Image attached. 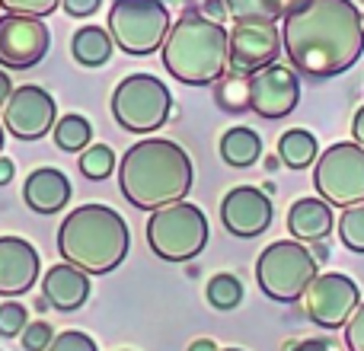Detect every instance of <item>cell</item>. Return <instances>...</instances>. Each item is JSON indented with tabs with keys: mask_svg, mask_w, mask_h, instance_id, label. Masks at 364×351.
Returning a JSON list of instances; mask_svg holds the SVG:
<instances>
[{
	"mask_svg": "<svg viewBox=\"0 0 364 351\" xmlns=\"http://www.w3.org/2000/svg\"><path fill=\"white\" fill-rule=\"evenodd\" d=\"M188 351H220V348L214 345L211 339H195L192 345H188Z\"/></svg>",
	"mask_w": 364,
	"mask_h": 351,
	"instance_id": "cell-40",
	"label": "cell"
},
{
	"mask_svg": "<svg viewBox=\"0 0 364 351\" xmlns=\"http://www.w3.org/2000/svg\"><path fill=\"white\" fill-rule=\"evenodd\" d=\"M336 227L333 205L326 198H297L288 211V233L301 243L326 239Z\"/></svg>",
	"mask_w": 364,
	"mask_h": 351,
	"instance_id": "cell-19",
	"label": "cell"
},
{
	"mask_svg": "<svg viewBox=\"0 0 364 351\" xmlns=\"http://www.w3.org/2000/svg\"><path fill=\"white\" fill-rule=\"evenodd\" d=\"M211 227L198 205L192 201H173L147 217V246L164 262H188L198 259L208 246Z\"/></svg>",
	"mask_w": 364,
	"mask_h": 351,
	"instance_id": "cell-5",
	"label": "cell"
},
{
	"mask_svg": "<svg viewBox=\"0 0 364 351\" xmlns=\"http://www.w3.org/2000/svg\"><path fill=\"white\" fill-rule=\"evenodd\" d=\"M115 170V153L109 144H90L87 151H80V173L87 179H106Z\"/></svg>",
	"mask_w": 364,
	"mask_h": 351,
	"instance_id": "cell-28",
	"label": "cell"
},
{
	"mask_svg": "<svg viewBox=\"0 0 364 351\" xmlns=\"http://www.w3.org/2000/svg\"><path fill=\"white\" fill-rule=\"evenodd\" d=\"M284 351H339L333 339H304V342H288Z\"/></svg>",
	"mask_w": 364,
	"mask_h": 351,
	"instance_id": "cell-35",
	"label": "cell"
},
{
	"mask_svg": "<svg viewBox=\"0 0 364 351\" xmlns=\"http://www.w3.org/2000/svg\"><path fill=\"white\" fill-rule=\"evenodd\" d=\"M23 201L36 214H58L70 201V182L68 176L55 166H38L26 176L23 182Z\"/></svg>",
	"mask_w": 364,
	"mask_h": 351,
	"instance_id": "cell-18",
	"label": "cell"
},
{
	"mask_svg": "<svg viewBox=\"0 0 364 351\" xmlns=\"http://www.w3.org/2000/svg\"><path fill=\"white\" fill-rule=\"evenodd\" d=\"M352 138H355V144L364 147V106L355 112V119H352Z\"/></svg>",
	"mask_w": 364,
	"mask_h": 351,
	"instance_id": "cell-37",
	"label": "cell"
},
{
	"mask_svg": "<svg viewBox=\"0 0 364 351\" xmlns=\"http://www.w3.org/2000/svg\"><path fill=\"white\" fill-rule=\"evenodd\" d=\"M358 4H364V0H358Z\"/></svg>",
	"mask_w": 364,
	"mask_h": 351,
	"instance_id": "cell-44",
	"label": "cell"
},
{
	"mask_svg": "<svg viewBox=\"0 0 364 351\" xmlns=\"http://www.w3.org/2000/svg\"><path fill=\"white\" fill-rule=\"evenodd\" d=\"M10 93H13V80H10V74H6V68H0V109L6 106Z\"/></svg>",
	"mask_w": 364,
	"mask_h": 351,
	"instance_id": "cell-38",
	"label": "cell"
},
{
	"mask_svg": "<svg viewBox=\"0 0 364 351\" xmlns=\"http://www.w3.org/2000/svg\"><path fill=\"white\" fill-rule=\"evenodd\" d=\"M48 351H100V348H96V342L90 339L87 333H80V329H68V333L55 335V342L48 345Z\"/></svg>",
	"mask_w": 364,
	"mask_h": 351,
	"instance_id": "cell-32",
	"label": "cell"
},
{
	"mask_svg": "<svg viewBox=\"0 0 364 351\" xmlns=\"http://www.w3.org/2000/svg\"><path fill=\"white\" fill-rule=\"evenodd\" d=\"M4 13H23V16H48L61 6V0H0Z\"/></svg>",
	"mask_w": 364,
	"mask_h": 351,
	"instance_id": "cell-31",
	"label": "cell"
},
{
	"mask_svg": "<svg viewBox=\"0 0 364 351\" xmlns=\"http://www.w3.org/2000/svg\"><path fill=\"white\" fill-rule=\"evenodd\" d=\"M173 112V96L154 74H128L112 90V119L125 131L151 134L166 125Z\"/></svg>",
	"mask_w": 364,
	"mask_h": 351,
	"instance_id": "cell-8",
	"label": "cell"
},
{
	"mask_svg": "<svg viewBox=\"0 0 364 351\" xmlns=\"http://www.w3.org/2000/svg\"><path fill=\"white\" fill-rule=\"evenodd\" d=\"M132 233L115 207L90 201L61 220L58 252L64 262L83 269L87 275H109L128 259Z\"/></svg>",
	"mask_w": 364,
	"mask_h": 351,
	"instance_id": "cell-3",
	"label": "cell"
},
{
	"mask_svg": "<svg viewBox=\"0 0 364 351\" xmlns=\"http://www.w3.org/2000/svg\"><path fill=\"white\" fill-rule=\"evenodd\" d=\"M316 265L320 262L314 259L310 246L301 243V239H278V243H269L256 259L259 291L278 303H294L304 297L307 284L320 275Z\"/></svg>",
	"mask_w": 364,
	"mask_h": 351,
	"instance_id": "cell-6",
	"label": "cell"
},
{
	"mask_svg": "<svg viewBox=\"0 0 364 351\" xmlns=\"http://www.w3.org/2000/svg\"><path fill=\"white\" fill-rule=\"evenodd\" d=\"M19 342H23L26 351H48V345L55 342V329H51L45 320H36V323H29V326L23 329Z\"/></svg>",
	"mask_w": 364,
	"mask_h": 351,
	"instance_id": "cell-30",
	"label": "cell"
},
{
	"mask_svg": "<svg viewBox=\"0 0 364 351\" xmlns=\"http://www.w3.org/2000/svg\"><path fill=\"white\" fill-rule=\"evenodd\" d=\"M58 102L45 87L26 83V87H13L10 99L4 106V128L19 141H38L55 128Z\"/></svg>",
	"mask_w": 364,
	"mask_h": 351,
	"instance_id": "cell-12",
	"label": "cell"
},
{
	"mask_svg": "<svg viewBox=\"0 0 364 351\" xmlns=\"http://www.w3.org/2000/svg\"><path fill=\"white\" fill-rule=\"evenodd\" d=\"M339 239H342V246H346V249L364 256V201L342 211V217H339Z\"/></svg>",
	"mask_w": 364,
	"mask_h": 351,
	"instance_id": "cell-27",
	"label": "cell"
},
{
	"mask_svg": "<svg viewBox=\"0 0 364 351\" xmlns=\"http://www.w3.org/2000/svg\"><path fill=\"white\" fill-rule=\"evenodd\" d=\"M220 351H243V348H220Z\"/></svg>",
	"mask_w": 364,
	"mask_h": 351,
	"instance_id": "cell-43",
	"label": "cell"
},
{
	"mask_svg": "<svg viewBox=\"0 0 364 351\" xmlns=\"http://www.w3.org/2000/svg\"><path fill=\"white\" fill-rule=\"evenodd\" d=\"M316 157H320V144L307 128H291L278 138V160L288 170H307L310 163H316Z\"/></svg>",
	"mask_w": 364,
	"mask_h": 351,
	"instance_id": "cell-22",
	"label": "cell"
},
{
	"mask_svg": "<svg viewBox=\"0 0 364 351\" xmlns=\"http://www.w3.org/2000/svg\"><path fill=\"white\" fill-rule=\"evenodd\" d=\"M278 163H282V160H278V157H269V160H265V170H269V173H275V170H278Z\"/></svg>",
	"mask_w": 364,
	"mask_h": 351,
	"instance_id": "cell-41",
	"label": "cell"
},
{
	"mask_svg": "<svg viewBox=\"0 0 364 351\" xmlns=\"http://www.w3.org/2000/svg\"><path fill=\"white\" fill-rule=\"evenodd\" d=\"M192 157L170 138H144L119 160V188L125 201L141 211H157L192 192Z\"/></svg>",
	"mask_w": 364,
	"mask_h": 351,
	"instance_id": "cell-2",
	"label": "cell"
},
{
	"mask_svg": "<svg viewBox=\"0 0 364 351\" xmlns=\"http://www.w3.org/2000/svg\"><path fill=\"white\" fill-rule=\"evenodd\" d=\"M26 326H29V310L23 303H16V301L0 303V335L4 339H19Z\"/></svg>",
	"mask_w": 364,
	"mask_h": 351,
	"instance_id": "cell-29",
	"label": "cell"
},
{
	"mask_svg": "<svg viewBox=\"0 0 364 351\" xmlns=\"http://www.w3.org/2000/svg\"><path fill=\"white\" fill-rule=\"evenodd\" d=\"M51 131H55V144L61 147L64 153H80V151H87L90 141H93V125H90V119H83V115H77V112L61 115Z\"/></svg>",
	"mask_w": 364,
	"mask_h": 351,
	"instance_id": "cell-25",
	"label": "cell"
},
{
	"mask_svg": "<svg viewBox=\"0 0 364 351\" xmlns=\"http://www.w3.org/2000/svg\"><path fill=\"white\" fill-rule=\"evenodd\" d=\"M0 153H4V125H0Z\"/></svg>",
	"mask_w": 364,
	"mask_h": 351,
	"instance_id": "cell-42",
	"label": "cell"
},
{
	"mask_svg": "<svg viewBox=\"0 0 364 351\" xmlns=\"http://www.w3.org/2000/svg\"><path fill=\"white\" fill-rule=\"evenodd\" d=\"M205 297L214 310H233L240 301H243V284H240L237 275L220 271V275H214L211 281L205 284Z\"/></svg>",
	"mask_w": 364,
	"mask_h": 351,
	"instance_id": "cell-26",
	"label": "cell"
},
{
	"mask_svg": "<svg viewBox=\"0 0 364 351\" xmlns=\"http://www.w3.org/2000/svg\"><path fill=\"white\" fill-rule=\"evenodd\" d=\"M102 6V0H61V10L74 19H83V16H93L96 10Z\"/></svg>",
	"mask_w": 364,
	"mask_h": 351,
	"instance_id": "cell-34",
	"label": "cell"
},
{
	"mask_svg": "<svg viewBox=\"0 0 364 351\" xmlns=\"http://www.w3.org/2000/svg\"><path fill=\"white\" fill-rule=\"evenodd\" d=\"M201 16L214 19V23H224V19H227L224 0H205V4H201Z\"/></svg>",
	"mask_w": 364,
	"mask_h": 351,
	"instance_id": "cell-36",
	"label": "cell"
},
{
	"mask_svg": "<svg viewBox=\"0 0 364 351\" xmlns=\"http://www.w3.org/2000/svg\"><path fill=\"white\" fill-rule=\"evenodd\" d=\"M42 297L58 313H74L90 297V275L70 262H61L45 271L42 278Z\"/></svg>",
	"mask_w": 364,
	"mask_h": 351,
	"instance_id": "cell-17",
	"label": "cell"
},
{
	"mask_svg": "<svg viewBox=\"0 0 364 351\" xmlns=\"http://www.w3.org/2000/svg\"><path fill=\"white\" fill-rule=\"evenodd\" d=\"M160 51L173 80L186 87H208L227 70L230 32L224 29V23H214L201 13H182L170 26V36Z\"/></svg>",
	"mask_w": 364,
	"mask_h": 351,
	"instance_id": "cell-4",
	"label": "cell"
},
{
	"mask_svg": "<svg viewBox=\"0 0 364 351\" xmlns=\"http://www.w3.org/2000/svg\"><path fill=\"white\" fill-rule=\"evenodd\" d=\"M220 157H224L227 166H237V170H246V166L259 163L262 157V138L252 128H230L220 138Z\"/></svg>",
	"mask_w": 364,
	"mask_h": 351,
	"instance_id": "cell-21",
	"label": "cell"
},
{
	"mask_svg": "<svg viewBox=\"0 0 364 351\" xmlns=\"http://www.w3.org/2000/svg\"><path fill=\"white\" fill-rule=\"evenodd\" d=\"M314 185L320 198L336 207H352L364 201V147L339 141L326 147L314 163Z\"/></svg>",
	"mask_w": 364,
	"mask_h": 351,
	"instance_id": "cell-9",
	"label": "cell"
},
{
	"mask_svg": "<svg viewBox=\"0 0 364 351\" xmlns=\"http://www.w3.org/2000/svg\"><path fill=\"white\" fill-rule=\"evenodd\" d=\"M282 45L297 74L329 80L358 64L364 16L355 0H297L284 13Z\"/></svg>",
	"mask_w": 364,
	"mask_h": 351,
	"instance_id": "cell-1",
	"label": "cell"
},
{
	"mask_svg": "<svg viewBox=\"0 0 364 351\" xmlns=\"http://www.w3.org/2000/svg\"><path fill=\"white\" fill-rule=\"evenodd\" d=\"M112 51H115V42L106 26H83L70 38V55L83 68H102V64H109Z\"/></svg>",
	"mask_w": 364,
	"mask_h": 351,
	"instance_id": "cell-20",
	"label": "cell"
},
{
	"mask_svg": "<svg viewBox=\"0 0 364 351\" xmlns=\"http://www.w3.org/2000/svg\"><path fill=\"white\" fill-rule=\"evenodd\" d=\"M214 102L224 112H246L250 109V74H240V70L227 68L214 80Z\"/></svg>",
	"mask_w": 364,
	"mask_h": 351,
	"instance_id": "cell-24",
	"label": "cell"
},
{
	"mask_svg": "<svg viewBox=\"0 0 364 351\" xmlns=\"http://www.w3.org/2000/svg\"><path fill=\"white\" fill-rule=\"evenodd\" d=\"M304 310L320 329H342L361 303V288L342 271L316 275L304 291Z\"/></svg>",
	"mask_w": 364,
	"mask_h": 351,
	"instance_id": "cell-10",
	"label": "cell"
},
{
	"mask_svg": "<svg viewBox=\"0 0 364 351\" xmlns=\"http://www.w3.org/2000/svg\"><path fill=\"white\" fill-rule=\"evenodd\" d=\"M170 26V10L164 0H115L109 6V36L125 55L144 58L160 51Z\"/></svg>",
	"mask_w": 364,
	"mask_h": 351,
	"instance_id": "cell-7",
	"label": "cell"
},
{
	"mask_svg": "<svg viewBox=\"0 0 364 351\" xmlns=\"http://www.w3.org/2000/svg\"><path fill=\"white\" fill-rule=\"evenodd\" d=\"M282 55V29L278 23H237L230 32V58L227 68L240 74H256Z\"/></svg>",
	"mask_w": 364,
	"mask_h": 351,
	"instance_id": "cell-14",
	"label": "cell"
},
{
	"mask_svg": "<svg viewBox=\"0 0 364 351\" xmlns=\"http://www.w3.org/2000/svg\"><path fill=\"white\" fill-rule=\"evenodd\" d=\"M51 48V32L38 16L0 13V68H36Z\"/></svg>",
	"mask_w": 364,
	"mask_h": 351,
	"instance_id": "cell-11",
	"label": "cell"
},
{
	"mask_svg": "<svg viewBox=\"0 0 364 351\" xmlns=\"http://www.w3.org/2000/svg\"><path fill=\"white\" fill-rule=\"evenodd\" d=\"M301 102V77L288 64H269V68L250 74V109L259 119H284Z\"/></svg>",
	"mask_w": 364,
	"mask_h": 351,
	"instance_id": "cell-13",
	"label": "cell"
},
{
	"mask_svg": "<svg viewBox=\"0 0 364 351\" xmlns=\"http://www.w3.org/2000/svg\"><path fill=\"white\" fill-rule=\"evenodd\" d=\"M220 220H224L227 233L240 239L259 237L272 224V198L256 185H237L220 201Z\"/></svg>",
	"mask_w": 364,
	"mask_h": 351,
	"instance_id": "cell-15",
	"label": "cell"
},
{
	"mask_svg": "<svg viewBox=\"0 0 364 351\" xmlns=\"http://www.w3.org/2000/svg\"><path fill=\"white\" fill-rule=\"evenodd\" d=\"M291 4L297 0H224L227 16H233V23H278Z\"/></svg>",
	"mask_w": 364,
	"mask_h": 351,
	"instance_id": "cell-23",
	"label": "cell"
},
{
	"mask_svg": "<svg viewBox=\"0 0 364 351\" xmlns=\"http://www.w3.org/2000/svg\"><path fill=\"white\" fill-rule=\"evenodd\" d=\"M346 345L348 351H364V301L352 313V320L346 323Z\"/></svg>",
	"mask_w": 364,
	"mask_h": 351,
	"instance_id": "cell-33",
	"label": "cell"
},
{
	"mask_svg": "<svg viewBox=\"0 0 364 351\" xmlns=\"http://www.w3.org/2000/svg\"><path fill=\"white\" fill-rule=\"evenodd\" d=\"M13 176H16V166H13V160L0 153V185H6V182H13Z\"/></svg>",
	"mask_w": 364,
	"mask_h": 351,
	"instance_id": "cell-39",
	"label": "cell"
},
{
	"mask_svg": "<svg viewBox=\"0 0 364 351\" xmlns=\"http://www.w3.org/2000/svg\"><path fill=\"white\" fill-rule=\"evenodd\" d=\"M42 259L23 237H0V297H19L36 284Z\"/></svg>",
	"mask_w": 364,
	"mask_h": 351,
	"instance_id": "cell-16",
	"label": "cell"
}]
</instances>
